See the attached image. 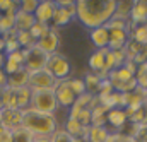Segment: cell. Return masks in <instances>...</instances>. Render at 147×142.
Here are the masks:
<instances>
[{"mask_svg":"<svg viewBox=\"0 0 147 142\" xmlns=\"http://www.w3.org/2000/svg\"><path fill=\"white\" fill-rule=\"evenodd\" d=\"M0 86H2V87L7 86V74L3 70H0Z\"/></svg>","mask_w":147,"mask_h":142,"instance_id":"obj_39","label":"cell"},{"mask_svg":"<svg viewBox=\"0 0 147 142\" xmlns=\"http://www.w3.org/2000/svg\"><path fill=\"white\" fill-rule=\"evenodd\" d=\"M55 96L58 101V106H72L77 99V96L74 94V91L69 86V79L67 80H58L55 86Z\"/></svg>","mask_w":147,"mask_h":142,"instance_id":"obj_8","label":"cell"},{"mask_svg":"<svg viewBox=\"0 0 147 142\" xmlns=\"http://www.w3.org/2000/svg\"><path fill=\"white\" fill-rule=\"evenodd\" d=\"M55 10H57V2H53V0H41V2L38 3L36 12H34L36 22L50 24V22L53 21Z\"/></svg>","mask_w":147,"mask_h":142,"instance_id":"obj_9","label":"cell"},{"mask_svg":"<svg viewBox=\"0 0 147 142\" xmlns=\"http://www.w3.org/2000/svg\"><path fill=\"white\" fill-rule=\"evenodd\" d=\"M57 82L58 80L46 69L29 74V87L31 89H55Z\"/></svg>","mask_w":147,"mask_h":142,"instance_id":"obj_6","label":"cell"},{"mask_svg":"<svg viewBox=\"0 0 147 142\" xmlns=\"http://www.w3.org/2000/svg\"><path fill=\"white\" fill-rule=\"evenodd\" d=\"M127 122H128V116H127L125 110H121V108H113L106 115V123H110L111 127H115V128L123 127Z\"/></svg>","mask_w":147,"mask_h":142,"instance_id":"obj_18","label":"cell"},{"mask_svg":"<svg viewBox=\"0 0 147 142\" xmlns=\"http://www.w3.org/2000/svg\"><path fill=\"white\" fill-rule=\"evenodd\" d=\"M127 31L130 39H134L135 43L146 46L147 45V22L146 24H134L130 19H128V24H127Z\"/></svg>","mask_w":147,"mask_h":142,"instance_id":"obj_11","label":"cell"},{"mask_svg":"<svg viewBox=\"0 0 147 142\" xmlns=\"http://www.w3.org/2000/svg\"><path fill=\"white\" fill-rule=\"evenodd\" d=\"M91 113H92V123L91 125H94V127H105L108 110L103 106V105H98V106H94L91 110Z\"/></svg>","mask_w":147,"mask_h":142,"instance_id":"obj_25","label":"cell"},{"mask_svg":"<svg viewBox=\"0 0 147 142\" xmlns=\"http://www.w3.org/2000/svg\"><path fill=\"white\" fill-rule=\"evenodd\" d=\"M22 128L31 132L34 137H51L55 134L57 118L50 113H41L33 108L22 110Z\"/></svg>","mask_w":147,"mask_h":142,"instance_id":"obj_2","label":"cell"},{"mask_svg":"<svg viewBox=\"0 0 147 142\" xmlns=\"http://www.w3.org/2000/svg\"><path fill=\"white\" fill-rule=\"evenodd\" d=\"M10 139H12V130L0 125V142H10Z\"/></svg>","mask_w":147,"mask_h":142,"instance_id":"obj_38","label":"cell"},{"mask_svg":"<svg viewBox=\"0 0 147 142\" xmlns=\"http://www.w3.org/2000/svg\"><path fill=\"white\" fill-rule=\"evenodd\" d=\"M135 79H137V86L142 87V89H147V62L140 64L137 67V72H135Z\"/></svg>","mask_w":147,"mask_h":142,"instance_id":"obj_28","label":"cell"},{"mask_svg":"<svg viewBox=\"0 0 147 142\" xmlns=\"http://www.w3.org/2000/svg\"><path fill=\"white\" fill-rule=\"evenodd\" d=\"M111 53H113V58H115V65H116V69L123 67V65H125V62H127V53H125V48L116 50V51H111Z\"/></svg>","mask_w":147,"mask_h":142,"instance_id":"obj_34","label":"cell"},{"mask_svg":"<svg viewBox=\"0 0 147 142\" xmlns=\"http://www.w3.org/2000/svg\"><path fill=\"white\" fill-rule=\"evenodd\" d=\"M34 142H50V137H34Z\"/></svg>","mask_w":147,"mask_h":142,"instance_id":"obj_42","label":"cell"},{"mask_svg":"<svg viewBox=\"0 0 147 142\" xmlns=\"http://www.w3.org/2000/svg\"><path fill=\"white\" fill-rule=\"evenodd\" d=\"M19 2H12V0H0V14H5L9 10H17Z\"/></svg>","mask_w":147,"mask_h":142,"instance_id":"obj_36","label":"cell"},{"mask_svg":"<svg viewBox=\"0 0 147 142\" xmlns=\"http://www.w3.org/2000/svg\"><path fill=\"white\" fill-rule=\"evenodd\" d=\"M74 19V16L67 10V9H63V7H58L57 5V10H55V16H53V28H60V26H65V24H69L70 21Z\"/></svg>","mask_w":147,"mask_h":142,"instance_id":"obj_22","label":"cell"},{"mask_svg":"<svg viewBox=\"0 0 147 142\" xmlns=\"http://www.w3.org/2000/svg\"><path fill=\"white\" fill-rule=\"evenodd\" d=\"M22 53H24V69L29 72V74L46 69L48 60H50V55L46 51H43L38 45L22 50Z\"/></svg>","mask_w":147,"mask_h":142,"instance_id":"obj_4","label":"cell"},{"mask_svg":"<svg viewBox=\"0 0 147 142\" xmlns=\"http://www.w3.org/2000/svg\"><path fill=\"white\" fill-rule=\"evenodd\" d=\"M16 12L17 10H9L5 14H0V33L5 34L16 28Z\"/></svg>","mask_w":147,"mask_h":142,"instance_id":"obj_21","label":"cell"},{"mask_svg":"<svg viewBox=\"0 0 147 142\" xmlns=\"http://www.w3.org/2000/svg\"><path fill=\"white\" fill-rule=\"evenodd\" d=\"M46 70L50 72L57 80H67L69 75H70V62L62 53H53V55H50Z\"/></svg>","mask_w":147,"mask_h":142,"instance_id":"obj_5","label":"cell"},{"mask_svg":"<svg viewBox=\"0 0 147 142\" xmlns=\"http://www.w3.org/2000/svg\"><path fill=\"white\" fill-rule=\"evenodd\" d=\"M101 79H99V75L98 74H92V72H87L86 75H84V84H86V93H89V94H96L98 96V93H99V89H101Z\"/></svg>","mask_w":147,"mask_h":142,"instance_id":"obj_19","label":"cell"},{"mask_svg":"<svg viewBox=\"0 0 147 142\" xmlns=\"http://www.w3.org/2000/svg\"><path fill=\"white\" fill-rule=\"evenodd\" d=\"M75 17L89 29L106 26V22L115 16L116 0H77Z\"/></svg>","mask_w":147,"mask_h":142,"instance_id":"obj_1","label":"cell"},{"mask_svg":"<svg viewBox=\"0 0 147 142\" xmlns=\"http://www.w3.org/2000/svg\"><path fill=\"white\" fill-rule=\"evenodd\" d=\"M74 137H70L63 128H57L55 134L50 137V142H72Z\"/></svg>","mask_w":147,"mask_h":142,"instance_id":"obj_33","label":"cell"},{"mask_svg":"<svg viewBox=\"0 0 147 142\" xmlns=\"http://www.w3.org/2000/svg\"><path fill=\"white\" fill-rule=\"evenodd\" d=\"M69 86H70V89L74 91V94H75V96H80V94H84V93H86L84 79H79V77L70 79V77H69Z\"/></svg>","mask_w":147,"mask_h":142,"instance_id":"obj_30","label":"cell"},{"mask_svg":"<svg viewBox=\"0 0 147 142\" xmlns=\"http://www.w3.org/2000/svg\"><path fill=\"white\" fill-rule=\"evenodd\" d=\"M34 24H36L34 14H26L17 9V12H16V29L17 31H29Z\"/></svg>","mask_w":147,"mask_h":142,"instance_id":"obj_17","label":"cell"},{"mask_svg":"<svg viewBox=\"0 0 147 142\" xmlns=\"http://www.w3.org/2000/svg\"><path fill=\"white\" fill-rule=\"evenodd\" d=\"M50 29H51V26H50V24H45V22H36V24L29 29V33H31V36H33V38L38 41L39 38H43V36L46 34Z\"/></svg>","mask_w":147,"mask_h":142,"instance_id":"obj_29","label":"cell"},{"mask_svg":"<svg viewBox=\"0 0 147 142\" xmlns=\"http://www.w3.org/2000/svg\"><path fill=\"white\" fill-rule=\"evenodd\" d=\"M17 43L21 46V50H26V48H31L36 45V39L31 36L29 31H17Z\"/></svg>","mask_w":147,"mask_h":142,"instance_id":"obj_27","label":"cell"},{"mask_svg":"<svg viewBox=\"0 0 147 142\" xmlns=\"http://www.w3.org/2000/svg\"><path fill=\"white\" fill-rule=\"evenodd\" d=\"M7 57V60H10V62H16V64H19V65H22L24 67V53H22V50H19V51H14V53H10V55H5Z\"/></svg>","mask_w":147,"mask_h":142,"instance_id":"obj_37","label":"cell"},{"mask_svg":"<svg viewBox=\"0 0 147 142\" xmlns=\"http://www.w3.org/2000/svg\"><path fill=\"white\" fill-rule=\"evenodd\" d=\"M10 142H34V135L31 132H28L26 128L19 127L16 130H12V139Z\"/></svg>","mask_w":147,"mask_h":142,"instance_id":"obj_26","label":"cell"},{"mask_svg":"<svg viewBox=\"0 0 147 142\" xmlns=\"http://www.w3.org/2000/svg\"><path fill=\"white\" fill-rule=\"evenodd\" d=\"M144 105L147 106V89H146V93H144Z\"/></svg>","mask_w":147,"mask_h":142,"instance_id":"obj_44","label":"cell"},{"mask_svg":"<svg viewBox=\"0 0 147 142\" xmlns=\"http://www.w3.org/2000/svg\"><path fill=\"white\" fill-rule=\"evenodd\" d=\"M130 21L134 24L147 22V0H134L132 10H130Z\"/></svg>","mask_w":147,"mask_h":142,"instance_id":"obj_12","label":"cell"},{"mask_svg":"<svg viewBox=\"0 0 147 142\" xmlns=\"http://www.w3.org/2000/svg\"><path fill=\"white\" fill-rule=\"evenodd\" d=\"M72 142H84V141H82V139H74Z\"/></svg>","mask_w":147,"mask_h":142,"instance_id":"obj_45","label":"cell"},{"mask_svg":"<svg viewBox=\"0 0 147 142\" xmlns=\"http://www.w3.org/2000/svg\"><path fill=\"white\" fill-rule=\"evenodd\" d=\"M29 108L53 115L58 110V101L55 96V89H31V105Z\"/></svg>","mask_w":147,"mask_h":142,"instance_id":"obj_3","label":"cell"},{"mask_svg":"<svg viewBox=\"0 0 147 142\" xmlns=\"http://www.w3.org/2000/svg\"><path fill=\"white\" fill-rule=\"evenodd\" d=\"M108 137H110V132L106 127H94V125L89 127L87 142H106Z\"/></svg>","mask_w":147,"mask_h":142,"instance_id":"obj_20","label":"cell"},{"mask_svg":"<svg viewBox=\"0 0 147 142\" xmlns=\"http://www.w3.org/2000/svg\"><path fill=\"white\" fill-rule=\"evenodd\" d=\"M0 118H2V110H0Z\"/></svg>","mask_w":147,"mask_h":142,"instance_id":"obj_46","label":"cell"},{"mask_svg":"<svg viewBox=\"0 0 147 142\" xmlns=\"http://www.w3.org/2000/svg\"><path fill=\"white\" fill-rule=\"evenodd\" d=\"M75 120H79V123H80L82 127H91V123H92V113H91V110H89V108L80 110Z\"/></svg>","mask_w":147,"mask_h":142,"instance_id":"obj_31","label":"cell"},{"mask_svg":"<svg viewBox=\"0 0 147 142\" xmlns=\"http://www.w3.org/2000/svg\"><path fill=\"white\" fill-rule=\"evenodd\" d=\"M7 87L12 89H21V87H29V72L24 67L17 70L12 75H7Z\"/></svg>","mask_w":147,"mask_h":142,"instance_id":"obj_14","label":"cell"},{"mask_svg":"<svg viewBox=\"0 0 147 142\" xmlns=\"http://www.w3.org/2000/svg\"><path fill=\"white\" fill-rule=\"evenodd\" d=\"M16 96H17V108L21 111L29 108V105H31V87L16 89Z\"/></svg>","mask_w":147,"mask_h":142,"instance_id":"obj_23","label":"cell"},{"mask_svg":"<svg viewBox=\"0 0 147 142\" xmlns=\"http://www.w3.org/2000/svg\"><path fill=\"white\" fill-rule=\"evenodd\" d=\"M5 65V53H0V70H3Z\"/></svg>","mask_w":147,"mask_h":142,"instance_id":"obj_40","label":"cell"},{"mask_svg":"<svg viewBox=\"0 0 147 142\" xmlns=\"http://www.w3.org/2000/svg\"><path fill=\"white\" fill-rule=\"evenodd\" d=\"M3 51H5V39L0 34V53H3Z\"/></svg>","mask_w":147,"mask_h":142,"instance_id":"obj_41","label":"cell"},{"mask_svg":"<svg viewBox=\"0 0 147 142\" xmlns=\"http://www.w3.org/2000/svg\"><path fill=\"white\" fill-rule=\"evenodd\" d=\"M132 5H134V0L116 2V10H115V16H113V17H118V19H123V21H128V19H130Z\"/></svg>","mask_w":147,"mask_h":142,"instance_id":"obj_24","label":"cell"},{"mask_svg":"<svg viewBox=\"0 0 147 142\" xmlns=\"http://www.w3.org/2000/svg\"><path fill=\"white\" fill-rule=\"evenodd\" d=\"M91 41L94 43V46H98V50L108 48V45H110V31H108V28L101 26V28L91 29Z\"/></svg>","mask_w":147,"mask_h":142,"instance_id":"obj_16","label":"cell"},{"mask_svg":"<svg viewBox=\"0 0 147 142\" xmlns=\"http://www.w3.org/2000/svg\"><path fill=\"white\" fill-rule=\"evenodd\" d=\"M36 45L43 51H46L48 55L58 53V46H60V33H58V29L51 26V29L43 36V38H39L36 41Z\"/></svg>","mask_w":147,"mask_h":142,"instance_id":"obj_7","label":"cell"},{"mask_svg":"<svg viewBox=\"0 0 147 142\" xmlns=\"http://www.w3.org/2000/svg\"><path fill=\"white\" fill-rule=\"evenodd\" d=\"M106 142H137V141L132 139L130 135H125V134L115 132V134H110V137H108V141Z\"/></svg>","mask_w":147,"mask_h":142,"instance_id":"obj_35","label":"cell"},{"mask_svg":"<svg viewBox=\"0 0 147 142\" xmlns=\"http://www.w3.org/2000/svg\"><path fill=\"white\" fill-rule=\"evenodd\" d=\"M2 91H3V87L0 86V110H3V106H2Z\"/></svg>","mask_w":147,"mask_h":142,"instance_id":"obj_43","label":"cell"},{"mask_svg":"<svg viewBox=\"0 0 147 142\" xmlns=\"http://www.w3.org/2000/svg\"><path fill=\"white\" fill-rule=\"evenodd\" d=\"M110 31V48L111 51H116V50H121L125 48L127 41H128V31L127 29H108Z\"/></svg>","mask_w":147,"mask_h":142,"instance_id":"obj_13","label":"cell"},{"mask_svg":"<svg viewBox=\"0 0 147 142\" xmlns=\"http://www.w3.org/2000/svg\"><path fill=\"white\" fill-rule=\"evenodd\" d=\"M38 0H22V2H19V10H22V12H26V14H34L38 9Z\"/></svg>","mask_w":147,"mask_h":142,"instance_id":"obj_32","label":"cell"},{"mask_svg":"<svg viewBox=\"0 0 147 142\" xmlns=\"http://www.w3.org/2000/svg\"><path fill=\"white\" fill-rule=\"evenodd\" d=\"M0 125L9 128V130H16L22 125V111L21 110H2V118H0Z\"/></svg>","mask_w":147,"mask_h":142,"instance_id":"obj_10","label":"cell"},{"mask_svg":"<svg viewBox=\"0 0 147 142\" xmlns=\"http://www.w3.org/2000/svg\"><path fill=\"white\" fill-rule=\"evenodd\" d=\"M108 51H110V48H101V50H96L89 57V69H91L92 74H99L105 69V62H106Z\"/></svg>","mask_w":147,"mask_h":142,"instance_id":"obj_15","label":"cell"}]
</instances>
